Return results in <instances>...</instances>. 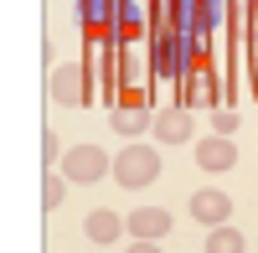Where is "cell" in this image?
<instances>
[{
  "mask_svg": "<svg viewBox=\"0 0 258 253\" xmlns=\"http://www.w3.org/2000/svg\"><path fill=\"white\" fill-rule=\"evenodd\" d=\"M62 197H68V176L47 171V181H41V207H47V212H57V207H62Z\"/></svg>",
  "mask_w": 258,
  "mask_h": 253,
  "instance_id": "obj_10",
  "label": "cell"
},
{
  "mask_svg": "<svg viewBox=\"0 0 258 253\" xmlns=\"http://www.w3.org/2000/svg\"><path fill=\"white\" fill-rule=\"evenodd\" d=\"M191 217L207 222V227H222V222L232 217V197H227V192H217V186H202V192L191 197Z\"/></svg>",
  "mask_w": 258,
  "mask_h": 253,
  "instance_id": "obj_5",
  "label": "cell"
},
{
  "mask_svg": "<svg viewBox=\"0 0 258 253\" xmlns=\"http://www.w3.org/2000/svg\"><path fill=\"white\" fill-rule=\"evenodd\" d=\"M62 176L68 181H98V176H114V160L98 150V145H73L62 155Z\"/></svg>",
  "mask_w": 258,
  "mask_h": 253,
  "instance_id": "obj_2",
  "label": "cell"
},
{
  "mask_svg": "<svg viewBox=\"0 0 258 253\" xmlns=\"http://www.w3.org/2000/svg\"><path fill=\"white\" fill-rule=\"evenodd\" d=\"M217 16H222V0H202V31L217 26Z\"/></svg>",
  "mask_w": 258,
  "mask_h": 253,
  "instance_id": "obj_12",
  "label": "cell"
},
{
  "mask_svg": "<svg viewBox=\"0 0 258 253\" xmlns=\"http://www.w3.org/2000/svg\"><path fill=\"white\" fill-rule=\"evenodd\" d=\"M150 130H155L165 145H186L191 135H197V124H191V114H186V109H165L155 124H150Z\"/></svg>",
  "mask_w": 258,
  "mask_h": 253,
  "instance_id": "obj_7",
  "label": "cell"
},
{
  "mask_svg": "<svg viewBox=\"0 0 258 253\" xmlns=\"http://www.w3.org/2000/svg\"><path fill=\"white\" fill-rule=\"evenodd\" d=\"M83 233H88L93 243H119V233H124V217H114L109 207H93V212H88V222H83Z\"/></svg>",
  "mask_w": 258,
  "mask_h": 253,
  "instance_id": "obj_8",
  "label": "cell"
},
{
  "mask_svg": "<svg viewBox=\"0 0 258 253\" xmlns=\"http://www.w3.org/2000/svg\"><path fill=\"white\" fill-rule=\"evenodd\" d=\"M197 165H202L207 176L232 171V165H238V145H232V135H207V140H197Z\"/></svg>",
  "mask_w": 258,
  "mask_h": 253,
  "instance_id": "obj_3",
  "label": "cell"
},
{
  "mask_svg": "<svg viewBox=\"0 0 258 253\" xmlns=\"http://www.w3.org/2000/svg\"><path fill=\"white\" fill-rule=\"evenodd\" d=\"M145 124H155L145 109H119V114H114V130H119V135H140Z\"/></svg>",
  "mask_w": 258,
  "mask_h": 253,
  "instance_id": "obj_11",
  "label": "cell"
},
{
  "mask_svg": "<svg viewBox=\"0 0 258 253\" xmlns=\"http://www.w3.org/2000/svg\"><path fill=\"white\" fill-rule=\"evenodd\" d=\"M124 253H165V248H155L150 238H135V248H124Z\"/></svg>",
  "mask_w": 258,
  "mask_h": 253,
  "instance_id": "obj_15",
  "label": "cell"
},
{
  "mask_svg": "<svg viewBox=\"0 0 258 253\" xmlns=\"http://www.w3.org/2000/svg\"><path fill=\"white\" fill-rule=\"evenodd\" d=\"M160 176V155L150 150V145H124V155L114 160V181L129 186V192H140V186H150Z\"/></svg>",
  "mask_w": 258,
  "mask_h": 253,
  "instance_id": "obj_1",
  "label": "cell"
},
{
  "mask_svg": "<svg viewBox=\"0 0 258 253\" xmlns=\"http://www.w3.org/2000/svg\"><path fill=\"white\" fill-rule=\"evenodd\" d=\"M232 130H238V114L222 109V114H217V135H232Z\"/></svg>",
  "mask_w": 258,
  "mask_h": 253,
  "instance_id": "obj_13",
  "label": "cell"
},
{
  "mask_svg": "<svg viewBox=\"0 0 258 253\" xmlns=\"http://www.w3.org/2000/svg\"><path fill=\"white\" fill-rule=\"evenodd\" d=\"M248 243H243V233H238V227H212V238H207V253H243Z\"/></svg>",
  "mask_w": 258,
  "mask_h": 253,
  "instance_id": "obj_9",
  "label": "cell"
},
{
  "mask_svg": "<svg viewBox=\"0 0 258 253\" xmlns=\"http://www.w3.org/2000/svg\"><path fill=\"white\" fill-rule=\"evenodd\" d=\"M124 233H129V238H150V243H155V238L170 233V212H160V207H135V212L124 217Z\"/></svg>",
  "mask_w": 258,
  "mask_h": 253,
  "instance_id": "obj_6",
  "label": "cell"
},
{
  "mask_svg": "<svg viewBox=\"0 0 258 253\" xmlns=\"http://www.w3.org/2000/svg\"><path fill=\"white\" fill-rule=\"evenodd\" d=\"M52 98H57V103H73V109H83V103H88V68H78V62L57 68V73H52Z\"/></svg>",
  "mask_w": 258,
  "mask_h": 253,
  "instance_id": "obj_4",
  "label": "cell"
},
{
  "mask_svg": "<svg viewBox=\"0 0 258 253\" xmlns=\"http://www.w3.org/2000/svg\"><path fill=\"white\" fill-rule=\"evenodd\" d=\"M41 155H47V165H57V135H41Z\"/></svg>",
  "mask_w": 258,
  "mask_h": 253,
  "instance_id": "obj_14",
  "label": "cell"
}]
</instances>
